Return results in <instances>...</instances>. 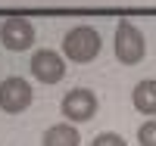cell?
<instances>
[{
    "instance_id": "cell-1",
    "label": "cell",
    "mask_w": 156,
    "mask_h": 146,
    "mask_svg": "<svg viewBox=\"0 0 156 146\" xmlns=\"http://www.w3.org/2000/svg\"><path fill=\"white\" fill-rule=\"evenodd\" d=\"M100 47H103V41H100V34L90 28V25H75V28L62 37V53H66V59H72V62H94Z\"/></svg>"
},
{
    "instance_id": "cell-2",
    "label": "cell",
    "mask_w": 156,
    "mask_h": 146,
    "mask_svg": "<svg viewBox=\"0 0 156 146\" xmlns=\"http://www.w3.org/2000/svg\"><path fill=\"white\" fill-rule=\"evenodd\" d=\"M144 53H147L144 34H140L128 19H122L119 25H115V59L125 62V65H137L140 59H144Z\"/></svg>"
},
{
    "instance_id": "cell-3",
    "label": "cell",
    "mask_w": 156,
    "mask_h": 146,
    "mask_svg": "<svg viewBox=\"0 0 156 146\" xmlns=\"http://www.w3.org/2000/svg\"><path fill=\"white\" fill-rule=\"evenodd\" d=\"M59 112L69 118V124H81V121H90V118L97 115V93L94 90H87V87H75L69 90L66 97H62L59 103Z\"/></svg>"
},
{
    "instance_id": "cell-4",
    "label": "cell",
    "mask_w": 156,
    "mask_h": 146,
    "mask_svg": "<svg viewBox=\"0 0 156 146\" xmlns=\"http://www.w3.org/2000/svg\"><path fill=\"white\" fill-rule=\"evenodd\" d=\"M34 100V90L25 78H6L0 81V109L16 115V112H25Z\"/></svg>"
},
{
    "instance_id": "cell-5",
    "label": "cell",
    "mask_w": 156,
    "mask_h": 146,
    "mask_svg": "<svg viewBox=\"0 0 156 146\" xmlns=\"http://www.w3.org/2000/svg\"><path fill=\"white\" fill-rule=\"evenodd\" d=\"M0 44L12 53H22L34 44V25L25 16H9L3 25H0Z\"/></svg>"
},
{
    "instance_id": "cell-6",
    "label": "cell",
    "mask_w": 156,
    "mask_h": 146,
    "mask_svg": "<svg viewBox=\"0 0 156 146\" xmlns=\"http://www.w3.org/2000/svg\"><path fill=\"white\" fill-rule=\"evenodd\" d=\"M28 65H31V75L41 84H56V81H62V75H66V62H62V56L56 50H34Z\"/></svg>"
},
{
    "instance_id": "cell-7",
    "label": "cell",
    "mask_w": 156,
    "mask_h": 146,
    "mask_svg": "<svg viewBox=\"0 0 156 146\" xmlns=\"http://www.w3.org/2000/svg\"><path fill=\"white\" fill-rule=\"evenodd\" d=\"M131 103L137 112H144L150 118H156V81L153 78H144V81H137L134 93H131Z\"/></svg>"
},
{
    "instance_id": "cell-8",
    "label": "cell",
    "mask_w": 156,
    "mask_h": 146,
    "mask_svg": "<svg viewBox=\"0 0 156 146\" xmlns=\"http://www.w3.org/2000/svg\"><path fill=\"white\" fill-rule=\"evenodd\" d=\"M81 143V134H78L75 124H53L44 131V146H78Z\"/></svg>"
},
{
    "instance_id": "cell-9",
    "label": "cell",
    "mask_w": 156,
    "mask_h": 146,
    "mask_svg": "<svg viewBox=\"0 0 156 146\" xmlns=\"http://www.w3.org/2000/svg\"><path fill=\"white\" fill-rule=\"evenodd\" d=\"M137 143L140 146H156V118H150V121H144L137 127Z\"/></svg>"
},
{
    "instance_id": "cell-10",
    "label": "cell",
    "mask_w": 156,
    "mask_h": 146,
    "mask_svg": "<svg viewBox=\"0 0 156 146\" xmlns=\"http://www.w3.org/2000/svg\"><path fill=\"white\" fill-rule=\"evenodd\" d=\"M90 146H128V143H125V140H122L119 134H112V131H106V134H97Z\"/></svg>"
}]
</instances>
